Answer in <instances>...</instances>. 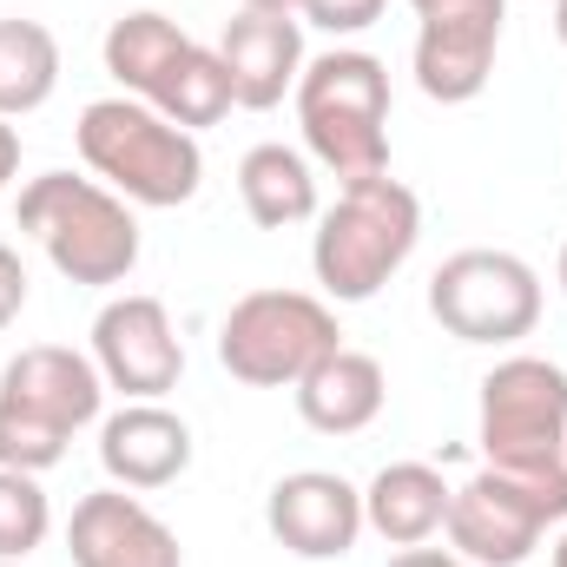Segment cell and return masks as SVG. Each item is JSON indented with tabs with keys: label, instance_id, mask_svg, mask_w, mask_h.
I'll list each match as a JSON object with an SVG mask.
<instances>
[{
	"label": "cell",
	"instance_id": "1",
	"mask_svg": "<svg viewBox=\"0 0 567 567\" xmlns=\"http://www.w3.org/2000/svg\"><path fill=\"white\" fill-rule=\"evenodd\" d=\"M423 238V198L377 172V178H350L337 192L330 212H317V238H310V271L330 303H370L383 284L410 265Z\"/></svg>",
	"mask_w": 567,
	"mask_h": 567
},
{
	"label": "cell",
	"instance_id": "2",
	"mask_svg": "<svg viewBox=\"0 0 567 567\" xmlns=\"http://www.w3.org/2000/svg\"><path fill=\"white\" fill-rule=\"evenodd\" d=\"M86 172L120 192L126 205L145 212H172V205H192L198 185H205V152L198 133L172 126L165 113H152L133 93H113V100H93L73 126Z\"/></svg>",
	"mask_w": 567,
	"mask_h": 567
},
{
	"label": "cell",
	"instance_id": "3",
	"mask_svg": "<svg viewBox=\"0 0 567 567\" xmlns=\"http://www.w3.org/2000/svg\"><path fill=\"white\" fill-rule=\"evenodd\" d=\"M106 377L66 343H27L0 370V468L47 475L66 462V442L100 423Z\"/></svg>",
	"mask_w": 567,
	"mask_h": 567
},
{
	"label": "cell",
	"instance_id": "4",
	"mask_svg": "<svg viewBox=\"0 0 567 567\" xmlns=\"http://www.w3.org/2000/svg\"><path fill=\"white\" fill-rule=\"evenodd\" d=\"M13 218H20V231L47 251V265L66 284L106 290V284H126L133 265H140V218L100 178L40 172V178H27Z\"/></svg>",
	"mask_w": 567,
	"mask_h": 567
},
{
	"label": "cell",
	"instance_id": "5",
	"mask_svg": "<svg viewBox=\"0 0 567 567\" xmlns=\"http://www.w3.org/2000/svg\"><path fill=\"white\" fill-rule=\"evenodd\" d=\"M290 100H297L303 145L323 172H337L343 185L390 172V66L377 53L337 47L303 60Z\"/></svg>",
	"mask_w": 567,
	"mask_h": 567
},
{
	"label": "cell",
	"instance_id": "6",
	"mask_svg": "<svg viewBox=\"0 0 567 567\" xmlns=\"http://www.w3.org/2000/svg\"><path fill=\"white\" fill-rule=\"evenodd\" d=\"M567 522V462L561 468H482L449 495V548L475 567H522L548 528Z\"/></svg>",
	"mask_w": 567,
	"mask_h": 567
},
{
	"label": "cell",
	"instance_id": "7",
	"mask_svg": "<svg viewBox=\"0 0 567 567\" xmlns=\"http://www.w3.org/2000/svg\"><path fill=\"white\" fill-rule=\"evenodd\" d=\"M337 343V310L310 290H251L218 323V363L251 390H297Z\"/></svg>",
	"mask_w": 567,
	"mask_h": 567
},
{
	"label": "cell",
	"instance_id": "8",
	"mask_svg": "<svg viewBox=\"0 0 567 567\" xmlns=\"http://www.w3.org/2000/svg\"><path fill=\"white\" fill-rule=\"evenodd\" d=\"M429 317L455 343H495V350L522 343L542 323V278L515 251L468 245V251H455V258L435 265V278H429Z\"/></svg>",
	"mask_w": 567,
	"mask_h": 567
},
{
	"label": "cell",
	"instance_id": "9",
	"mask_svg": "<svg viewBox=\"0 0 567 567\" xmlns=\"http://www.w3.org/2000/svg\"><path fill=\"white\" fill-rule=\"evenodd\" d=\"M482 455L488 468L567 462V370L548 357H502L482 377Z\"/></svg>",
	"mask_w": 567,
	"mask_h": 567
},
{
	"label": "cell",
	"instance_id": "10",
	"mask_svg": "<svg viewBox=\"0 0 567 567\" xmlns=\"http://www.w3.org/2000/svg\"><path fill=\"white\" fill-rule=\"evenodd\" d=\"M410 7H416V86L435 106L482 100L508 0H410Z\"/></svg>",
	"mask_w": 567,
	"mask_h": 567
},
{
	"label": "cell",
	"instance_id": "11",
	"mask_svg": "<svg viewBox=\"0 0 567 567\" xmlns=\"http://www.w3.org/2000/svg\"><path fill=\"white\" fill-rule=\"evenodd\" d=\"M106 377V390H120L126 403H165L185 377V343L172 330V310L145 290L113 297L93 317V350H86Z\"/></svg>",
	"mask_w": 567,
	"mask_h": 567
},
{
	"label": "cell",
	"instance_id": "12",
	"mask_svg": "<svg viewBox=\"0 0 567 567\" xmlns=\"http://www.w3.org/2000/svg\"><path fill=\"white\" fill-rule=\"evenodd\" d=\"M265 528L297 561H343L363 535V488H350L330 468H297L271 488Z\"/></svg>",
	"mask_w": 567,
	"mask_h": 567
},
{
	"label": "cell",
	"instance_id": "13",
	"mask_svg": "<svg viewBox=\"0 0 567 567\" xmlns=\"http://www.w3.org/2000/svg\"><path fill=\"white\" fill-rule=\"evenodd\" d=\"M66 555H73V567H185L178 535L145 508L133 488L80 495V508L66 522Z\"/></svg>",
	"mask_w": 567,
	"mask_h": 567
},
{
	"label": "cell",
	"instance_id": "14",
	"mask_svg": "<svg viewBox=\"0 0 567 567\" xmlns=\"http://www.w3.org/2000/svg\"><path fill=\"white\" fill-rule=\"evenodd\" d=\"M218 60L231 73V100L245 113H271L284 106V93H297V73H303V27L290 13H251L238 7L225 20V40H218Z\"/></svg>",
	"mask_w": 567,
	"mask_h": 567
},
{
	"label": "cell",
	"instance_id": "15",
	"mask_svg": "<svg viewBox=\"0 0 567 567\" xmlns=\"http://www.w3.org/2000/svg\"><path fill=\"white\" fill-rule=\"evenodd\" d=\"M100 468L113 488H172L185 468H192V423L172 416L165 403H126L100 423Z\"/></svg>",
	"mask_w": 567,
	"mask_h": 567
},
{
	"label": "cell",
	"instance_id": "16",
	"mask_svg": "<svg viewBox=\"0 0 567 567\" xmlns=\"http://www.w3.org/2000/svg\"><path fill=\"white\" fill-rule=\"evenodd\" d=\"M390 403V377L370 350H350L337 343L303 383H297V416L317 429V435H363V429L383 416Z\"/></svg>",
	"mask_w": 567,
	"mask_h": 567
},
{
	"label": "cell",
	"instance_id": "17",
	"mask_svg": "<svg viewBox=\"0 0 567 567\" xmlns=\"http://www.w3.org/2000/svg\"><path fill=\"white\" fill-rule=\"evenodd\" d=\"M449 482L429 462H383L363 488V528L383 535L390 548H423L449 522Z\"/></svg>",
	"mask_w": 567,
	"mask_h": 567
},
{
	"label": "cell",
	"instance_id": "18",
	"mask_svg": "<svg viewBox=\"0 0 567 567\" xmlns=\"http://www.w3.org/2000/svg\"><path fill=\"white\" fill-rule=\"evenodd\" d=\"M238 198L251 212V225L265 231H290V225H310L317 218V172L303 152L290 145H251L238 158Z\"/></svg>",
	"mask_w": 567,
	"mask_h": 567
},
{
	"label": "cell",
	"instance_id": "19",
	"mask_svg": "<svg viewBox=\"0 0 567 567\" xmlns=\"http://www.w3.org/2000/svg\"><path fill=\"white\" fill-rule=\"evenodd\" d=\"M145 106L152 113H165L172 126H185V133H198V126H218L238 100H231V73H225V60H218V47H185L165 73H158V86L145 93Z\"/></svg>",
	"mask_w": 567,
	"mask_h": 567
},
{
	"label": "cell",
	"instance_id": "20",
	"mask_svg": "<svg viewBox=\"0 0 567 567\" xmlns=\"http://www.w3.org/2000/svg\"><path fill=\"white\" fill-rule=\"evenodd\" d=\"M185 47H192V33H185L178 20L140 7V13H120V20L106 27V47H100V53H106V73L120 80V93L145 100V93L158 86V73H165Z\"/></svg>",
	"mask_w": 567,
	"mask_h": 567
},
{
	"label": "cell",
	"instance_id": "21",
	"mask_svg": "<svg viewBox=\"0 0 567 567\" xmlns=\"http://www.w3.org/2000/svg\"><path fill=\"white\" fill-rule=\"evenodd\" d=\"M60 86V40L40 20H0V120L40 113Z\"/></svg>",
	"mask_w": 567,
	"mask_h": 567
},
{
	"label": "cell",
	"instance_id": "22",
	"mask_svg": "<svg viewBox=\"0 0 567 567\" xmlns=\"http://www.w3.org/2000/svg\"><path fill=\"white\" fill-rule=\"evenodd\" d=\"M47 535H53V502H47L40 475L0 468V561H27Z\"/></svg>",
	"mask_w": 567,
	"mask_h": 567
},
{
	"label": "cell",
	"instance_id": "23",
	"mask_svg": "<svg viewBox=\"0 0 567 567\" xmlns=\"http://www.w3.org/2000/svg\"><path fill=\"white\" fill-rule=\"evenodd\" d=\"M297 13H303L310 27H323V33H337V40H343V33L377 27V20H383V0H303Z\"/></svg>",
	"mask_w": 567,
	"mask_h": 567
},
{
	"label": "cell",
	"instance_id": "24",
	"mask_svg": "<svg viewBox=\"0 0 567 567\" xmlns=\"http://www.w3.org/2000/svg\"><path fill=\"white\" fill-rule=\"evenodd\" d=\"M20 310H27V265H20V251L0 238V330H7Z\"/></svg>",
	"mask_w": 567,
	"mask_h": 567
},
{
	"label": "cell",
	"instance_id": "25",
	"mask_svg": "<svg viewBox=\"0 0 567 567\" xmlns=\"http://www.w3.org/2000/svg\"><path fill=\"white\" fill-rule=\"evenodd\" d=\"M390 567H475V561H462L455 548H403Z\"/></svg>",
	"mask_w": 567,
	"mask_h": 567
},
{
	"label": "cell",
	"instance_id": "26",
	"mask_svg": "<svg viewBox=\"0 0 567 567\" xmlns=\"http://www.w3.org/2000/svg\"><path fill=\"white\" fill-rule=\"evenodd\" d=\"M13 172H20V133H13V126L0 120V192L13 185Z\"/></svg>",
	"mask_w": 567,
	"mask_h": 567
},
{
	"label": "cell",
	"instance_id": "27",
	"mask_svg": "<svg viewBox=\"0 0 567 567\" xmlns=\"http://www.w3.org/2000/svg\"><path fill=\"white\" fill-rule=\"evenodd\" d=\"M238 7H251V13H297L303 0H238Z\"/></svg>",
	"mask_w": 567,
	"mask_h": 567
},
{
	"label": "cell",
	"instance_id": "28",
	"mask_svg": "<svg viewBox=\"0 0 567 567\" xmlns=\"http://www.w3.org/2000/svg\"><path fill=\"white\" fill-rule=\"evenodd\" d=\"M555 40L567 47V0H555Z\"/></svg>",
	"mask_w": 567,
	"mask_h": 567
},
{
	"label": "cell",
	"instance_id": "29",
	"mask_svg": "<svg viewBox=\"0 0 567 567\" xmlns=\"http://www.w3.org/2000/svg\"><path fill=\"white\" fill-rule=\"evenodd\" d=\"M555 278H561V297H567V245H561V258H555Z\"/></svg>",
	"mask_w": 567,
	"mask_h": 567
},
{
	"label": "cell",
	"instance_id": "30",
	"mask_svg": "<svg viewBox=\"0 0 567 567\" xmlns=\"http://www.w3.org/2000/svg\"><path fill=\"white\" fill-rule=\"evenodd\" d=\"M548 567H567V528H561V542H555V561Z\"/></svg>",
	"mask_w": 567,
	"mask_h": 567
},
{
	"label": "cell",
	"instance_id": "31",
	"mask_svg": "<svg viewBox=\"0 0 567 567\" xmlns=\"http://www.w3.org/2000/svg\"><path fill=\"white\" fill-rule=\"evenodd\" d=\"M0 567H27V561H0Z\"/></svg>",
	"mask_w": 567,
	"mask_h": 567
}]
</instances>
